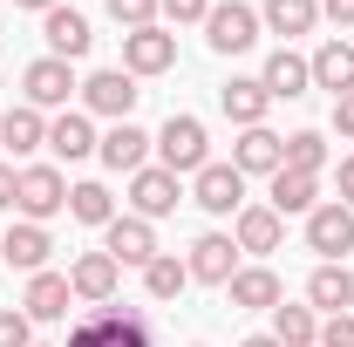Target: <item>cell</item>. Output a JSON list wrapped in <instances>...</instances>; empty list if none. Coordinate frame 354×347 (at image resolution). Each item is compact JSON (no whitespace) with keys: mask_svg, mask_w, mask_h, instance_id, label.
<instances>
[{"mask_svg":"<svg viewBox=\"0 0 354 347\" xmlns=\"http://www.w3.org/2000/svg\"><path fill=\"white\" fill-rule=\"evenodd\" d=\"M68 306H75L68 272H28V293H21V313L28 320H68Z\"/></svg>","mask_w":354,"mask_h":347,"instance_id":"cell-15","label":"cell"},{"mask_svg":"<svg viewBox=\"0 0 354 347\" xmlns=\"http://www.w3.org/2000/svg\"><path fill=\"white\" fill-rule=\"evenodd\" d=\"M150 150H157V164H164V171H177V177H198L205 164H212V136H205V123H198V116H171V123L157 130V143H150Z\"/></svg>","mask_w":354,"mask_h":347,"instance_id":"cell-1","label":"cell"},{"mask_svg":"<svg viewBox=\"0 0 354 347\" xmlns=\"http://www.w3.org/2000/svg\"><path fill=\"white\" fill-rule=\"evenodd\" d=\"M307 306H313V313H348V306H354V272H348V265H313Z\"/></svg>","mask_w":354,"mask_h":347,"instance_id":"cell-27","label":"cell"},{"mask_svg":"<svg viewBox=\"0 0 354 347\" xmlns=\"http://www.w3.org/2000/svg\"><path fill=\"white\" fill-rule=\"evenodd\" d=\"M68 218H82V225H109L116 218V198H109V184H68Z\"/></svg>","mask_w":354,"mask_h":347,"instance_id":"cell-31","label":"cell"},{"mask_svg":"<svg viewBox=\"0 0 354 347\" xmlns=\"http://www.w3.org/2000/svg\"><path fill=\"white\" fill-rule=\"evenodd\" d=\"M307 68H313V88H327V95H348V88H354V48L334 35V41H320V48H313V62H307Z\"/></svg>","mask_w":354,"mask_h":347,"instance_id":"cell-26","label":"cell"},{"mask_svg":"<svg viewBox=\"0 0 354 347\" xmlns=\"http://www.w3.org/2000/svg\"><path fill=\"white\" fill-rule=\"evenodd\" d=\"M307 252H320V265H341V252H354V212L341 198L307 212Z\"/></svg>","mask_w":354,"mask_h":347,"instance_id":"cell-5","label":"cell"},{"mask_svg":"<svg viewBox=\"0 0 354 347\" xmlns=\"http://www.w3.org/2000/svg\"><path fill=\"white\" fill-rule=\"evenodd\" d=\"M95 143H102V136H95V123H88L82 109H62V116L48 123V150H55L62 164H82V157H95Z\"/></svg>","mask_w":354,"mask_h":347,"instance_id":"cell-23","label":"cell"},{"mask_svg":"<svg viewBox=\"0 0 354 347\" xmlns=\"http://www.w3.org/2000/svg\"><path fill=\"white\" fill-rule=\"evenodd\" d=\"M14 7H35V14H48V7H62V0H14Z\"/></svg>","mask_w":354,"mask_h":347,"instance_id":"cell-41","label":"cell"},{"mask_svg":"<svg viewBox=\"0 0 354 347\" xmlns=\"http://www.w3.org/2000/svg\"><path fill=\"white\" fill-rule=\"evenodd\" d=\"M150 143H157V136L150 130H136V123H109V130H102V143H95V157H102V164H109V171H143V164H150Z\"/></svg>","mask_w":354,"mask_h":347,"instance_id":"cell-16","label":"cell"},{"mask_svg":"<svg viewBox=\"0 0 354 347\" xmlns=\"http://www.w3.org/2000/svg\"><path fill=\"white\" fill-rule=\"evenodd\" d=\"M14 212L28 225H48L55 212H68V177L55 164H21V184H14Z\"/></svg>","mask_w":354,"mask_h":347,"instance_id":"cell-2","label":"cell"},{"mask_svg":"<svg viewBox=\"0 0 354 347\" xmlns=\"http://www.w3.org/2000/svg\"><path fill=\"white\" fill-rule=\"evenodd\" d=\"M191 279H205V286H232V272H239V245H232V232H205L198 245H191Z\"/></svg>","mask_w":354,"mask_h":347,"instance_id":"cell-17","label":"cell"},{"mask_svg":"<svg viewBox=\"0 0 354 347\" xmlns=\"http://www.w3.org/2000/svg\"><path fill=\"white\" fill-rule=\"evenodd\" d=\"M68 347H150V320L143 313H88L68 334Z\"/></svg>","mask_w":354,"mask_h":347,"instance_id":"cell-10","label":"cell"},{"mask_svg":"<svg viewBox=\"0 0 354 347\" xmlns=\"http://www.w3.org/2000/svg\"><path fill=\"white\" fill-rule=\"evenodd\" d=\"M102 252H109L116 265H150L157 259V225L136 218V212H116L109 225H102Z\"/></svg>","mask_w":354,"mask_h":347,"instance_id":"cell-6","label":"cell"},{"mask_svg":"<svg viewBox=\"0 0 354 347\" xmlns=\"http://www.w3.org/2000/svg\"><path fill=\"white\" fill-rule=\"evenodd\" d=\"M225 293H232V306H245V313H272V306L286 300V286H279L272 265H239Z\"/></svg>","mask_w":354,"mask_h":347,"instance_id":"cell-20","label":"cell"},{"mask_svg":"<svg viewBox=\"0 0 354 347\" xmlns=\"http://www.w3.org/2000/svg\"><path fill=\"white\" fill-rule=\"evenodd\" d=\"M286 164V136H272L259 123V130H239V143H232V171L239 177H272Z\"/></svg>","mask_w":354,"mask_h":347,"instance_id":"cell-13","label":"cell"},{"mask_svg":"<svg viewBox=\"0 0 354 347\" xmlns=\"http://www.w3.org/2000/svg\"><path fill=\"white\" fill-rule=\"evenodd\" d=\"M177 198H184V184H177V171H164V164H143V171L130 177V212L136 218H171L177 212Z\"/></svg>","mask_w":354,"mask_h":347,"instance_id":"cell-11","label":"cell"},{"mask_svg":"<svg viewBox=\"0 0 354 347\" xmlns=\"http://www.w3.org/2000/svg\"><path fill=\"white\" fill-rule=\"evenodd\" d=\"M41 143H48V116H41V109L14 102V109L0 116V150H7V157H35Z\"/></svg>","mask_w":354,"mask_h":347,"instance_id":"cell-25","label":"cell"},{"mask_svg":"<svg viewBox=\"0 0 354 347\" xmlns=\"http://www.w3.org/2000/svg\"><path fill=\"white\" fill-rule=\"evenodd\" d=\"M320 347H354V313H327L320 320Z\"/></svg>","mask_w":354,"mask_h":347,"instance_id":"cell-36","label":"cell"},{"mask_svg":"<svg viewBox=\"0 0 354 347\" xmlns=\"http://www.w3.org/2000/svg\"><path fill=\"white\" fill-rule=\"evenodd\" d=\"M205 41H212V55H245V48L259 41V7L218 0V7L205 14Z\"/></svg>","mask_w":354,"mask_h":347,"instance_id":"cell-3","label":"cell"},{"mask_svg":"<svg viewBox=\"0 0 354 347\" xmlns=\"http://www.w3.org/2000/svg\"><path fill=\"white\" fill-rule=\"evenodd\" d=\"M320 14H327L334 28H354V0H320Z\"/></svg>","mask_w":354,"mask_h":347,"instance_id":"cell-38","label":"cell"},{"mask_svg":"<svg viewBox=\"0 0 354 347\" xmlns=\"http://www.w3.org/2000/svg\"><path fill=\"white\" fill-rule=\"evenodd\" d=\"M286 171L320 177V171H327V136H320V130H293V136H286Z\"/></svg>","mask_w":354,"mask_h":347,"instance_id":"cell-32","label":"cell"},{"mask_svg":"<svg viewBox=\"0 0 354 347\" xmlns=\"http://www.w3.org/2000/svg\"><path fill=\"white\" fill-rule=\"evenodd\" d=\"M191 205L212 218H239L245 212V177L232 171V164H205V171L191 177Z\"/></svg>","mask_w":354,"mask_h":347,"instance_id":"cell-8","label":"cell"},{"mask_svg":"<svg viewBox=\"0 0 354 347\" xmlns=\"http://www.w3.org/2000/svg\"><path fill=\"white\" fill-rule=\"evenodd\" d=\"M218 109L239 123V130H259L266 123V109H272V95H266V82L259 75H232V82L218 88Z\"/></svg>","mask_w":354,"mask_h":347,"instance_id":"cell-22","label":"cell"},{"mask_svg":"<svg viewBox=\"0 0 354 347\" xmlns=\"http://www.w3.org/2000/svg\"><path fill=\"white\" fill-rule=\"evenodd\" d=\"M75 88H82V82H75V68L55 62V55H41V62L21 68V95H28V109H68Z\"/></svg>","mask_w":354,"mask_h":347,"instance_id":"cell-7","label":"cell"},{"mask_svg":"<svg viewBox=\"0 0 354 347\" xmlns=\"http://www.w3.org/2000/svg\"><path fill=\"white\" fill-rule=\"evenodd\" d=\"M266 184H272V191H266V205H272L279 218H307L313 205H320V177H307V171H286V164H279Z\"/></svg>","mask_w":354,"mask_h":347,"instance_id":"cell-21","label":"cell"},{"mask_svg":"<svg viewBox=\"0 0 354 347\" xmlns=\"http://www.w3.org/2000/svg\"><path fill=\"white\" fill-rule=\"evenodd\" d=\"M41 41H48L55 62H82L88 41H95V35H88V14H75V7H48V14H41Z\"/></svg>","mask_w":354,"mask_h":347,"instance_id":"cell-12","label":"cell"},{"mask_svg":"<svg viewBox=\"0 0 354 347\" xmlns=\"http://www.w3.org/2000/svg\"><path fill=\"white\" fill-rule=\"evenodd\" d=\"M0 347H35V320L14 313V306H0Z\"/></svg>","mask_w":354,"mask_h":347,"instance_id":"cell-34","label":"cell"},{"mask_svg":"<svg viewBox=\"0 0 354 347\" xmlns=\"http://www.w3.org/2000/svg\"><path fill=\"white\" fill-rule=\"evenodd\" d=\"M239 347H279V341H272V334H252V341H239Z\"/></svg>","mask_w":354,"mask_h":347,"instance_id":"cell-42","label":"cell"},{"mask_svg":"<svg viewBox=\"0 0 354 347\" xmlns=\"http://www.w3.org/2000/svg\"><path fill=\"white\" fill-rule=\"evenodd\" d=\"M136 95H143V88H136L130 68H95V75L82 82V109L88 116H109V123H130Z\"/></svg>","mask_w":354,"mask_h":347,"instance_id":"cell-4","label":"cell"},{"mask_svg":"<svg viewBox=\"0 0 354 347\" xmlns=\"http://www.w3.org/2000/svg\"><path fill=\"white\" fill-rule=\"evenodd\" d=\"M68 286H75V300L102 306V300H116V286H123V265L109 259V252H82V259L68 265Z\"/></svg>","mask_w":354,"mask_h":347,"instance_id":"cell-14","label":"cell"},{"mask_svg":"<svg viewBox=\"0 0 354 347\" xmlns=\"http://www.w3.org/2000/svg\"><path fill=\"white\" fill-rule=\"evenodd\" d=\"M259 82H266L272 102H293V95H307V88H313V68H307V55L272 48V55H266V68H259Z\"/></svg>","mask_w":354,"mask_h":347,"instance_id":"cell-18","label":"cell"},{"mask_svg":"<svg viewBox=\"0 0 354 347\" xmlns=\"http://www.w3.org/2000/svg\"><path fill=\"white\" fill-rule=\"evenodd\" d=\"M272 341L279 347H320V313L313 306H272Z\"/></svg>","mask_w":354,"mask_h":347,"instance_id":"cell-29","label":"cell"},{"mask_svg":"<svg viewBox=\"0 0 354 347\" xmlns=\"http://www.w3.org/2000/svg\"><path fill=\"white\" fill-rule=\"evenodd\" d=\"M334 184H341V205L354 212V157H341V171H334Z\"/></svg>","mask_w":354,"mask_h":347,"instance_id":"cell-39","label":"cell"},{"mask_svg":"<svg viewBox=\"0 0 354 347\" xmlns=\"http://www.w3.org/2000/svg\"><path fill=\"white\" fill-rule=\"evenodd\" d=\"M102 7H109V21H116L123 35H136V28L157 21V0H102Z\"/></svg>","mask_w":354,"mask_h":347,"instance_id":"cell-33","label":"cell"},{"mask_svg":"<svg viewBox=\"0 0 354 347\" xmlns=\"http://www.w3.org/2000/svg\"><path fill=\"white\" fill-rule=\"evenodd\" d=\"M279 238H286V218L272 212V205H245V212L232 218V245L239 252H279Z\"/></svg>","mask_w":354,"mask_h":347,"instance_id":"cell-19","label":"cell"},{"mask_svg":"<svg viewBox=\"0 0 354 347\" xmlns=\"http://www.w3.org/2000/svg\"><path fill=\"white\" fill-rule=\"evenodd\" d=\"M334 130L354 136V88H348V95H334Z\"/></svg>","mask_w":354,"mask_h":347,"instance_id":"cell-37","label":"cell"},{"mask_svg":"<svg viewBox=\"0 0 354 347\" xmlns=\"http://www.w3.org/2000/svg\"><path fill=\"white\" fill-rule=\"evenodd\" d=\"M184 286H191V265L177 259V252H157V259L143 265V293L150 300H177Z\"/></svg>","mask_w":354,"mask_h":347,"instance_id":"cell-30","label":"cell"},{"mask_svg":"<svg viewBox=\"0 0 354 347\" xmlns=\"http://www.w3.org/2000/svg\"><path fill=\"white\" fill-rule=\"evenodd\" d=\"M123 68H130V75H171L177 68V35L164 28V21L123 35Z\"/></svg>","mask_w":354,"mask_h":347,"instance_id":"cell-9","label":"cell"},{"mask_svg":"<svg viewBox=\"0 0 354 347\" xmlns=\"http://www.w3.org/2000/svg\"><path fill=\"white\" fill-rule=\"evenodd\" d=\"M157 14H164L171 28H184V21H205V14H212V0H157Z\"/></svg>","mask_w":354,"mask_h":347,"instance_id":"cell-35","label":"cell"},{"mask_svg":"<svg viewBox=\"0 0 354 347\" xmlns=\"http://www.w3.org/2000/svg\"><path fill=\"white\" fill-rule=\"evenodd\" d=\"M48 252H55V238H48V225H7V238H0V259L21 265V272H48Z\"/></svg>","mask_w":354,"mask_h":347,"instance_id":"cell-24","label":"cell"},{"mask_svg":"<svg viewBox=\"0 0 354 347\" xmlns=\"http://www.w3.org/2000/svg\"><path fill=\"white\" fill-rule=\"evenodd\" d=\"M313 21H320V0H266L259 7V28H272V35H313Z\"/></svg>","mask_w":354,"mask_h":347,"instance_id":"cell-28","label":"cell"},{"mask_svg":"<svg viewBox=\"0 0 354 347\" xmlns=\"http://www.w3.org/2000/svg\"><path fill=\"white\" fill-rule=\"evenodd\" d=\"M14 184H21V171H14V164H0V212H14Z\"/></svg>","mask_w":354,"mask_h":347,"instance_id":"cell-40","label":"cell"}]
</instances>
